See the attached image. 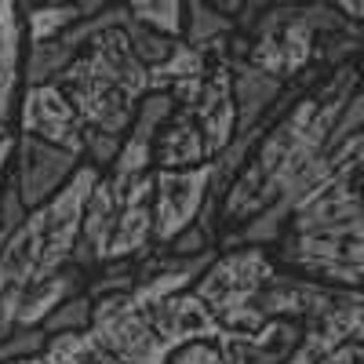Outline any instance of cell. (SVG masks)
Returning <instances> with one entry per match:
<instances>
[{"label":"cell","instance_id":"2e32d148","mask_svg":"<svg viewBox=\"0 0 364 364\" xmlns=\"http://www.w3.org/2000/svg\"><path fill=\"white\" fill-rule=\"evenodd\" d=\"M87 11H91V4H18L26 44H44V41L63 37Z\"/></svg>","mask_w":364,"mask_h":364},{"label":"cell","instance_id":"7c38bea8","mask_svg":"<svg viewBox=\"0 0 364 364\" xmlns=\"http://www.w3.org/2000/svg\"><path fill=\"white\" fill-rule=\"evenodd\" d=\"M226 66H230V91H233V106H237V132H248L277 109V102L284 99L288 87L277 77L255 70L240 55L230 58Z\"/></svg>","mask_w":364,"mask_h":364},{"label":"cell","instance_id":"cb8c5ba5","mask_svg":"<svg viewBox=\"0 0 364 364\" xmlns=\"http://www.w3.org/2000/svg\"><path fill=\"white\" fill-rule=\"evenodd\" d=\"M15 139V135H11ZM11 139L0 142V190H4V178H8V161H11Z\"/></svg>","mask_w":364,"mask_h":364},{"label":"cell","instance_id":"7a4b0ae2","mask_svg":"<svg viewBox=\"0 0 364 364\" xmlns=\"http://www.w3.org/2000/svg\"><path fill=\"white\" fill-rule=\"evenodd\" d=\"M87 336L124 364H168L171 353L193 343L219 346L226 328L208 314L193 291L139 299L132 291L91 299Z\"/></svg>","mask_w":364,"mask_h":364},{"label":"cell","instance_id":"44dd1931","mask_svg":"<svg viewBox=\"0 0 364 364\" xmlns=\"http://www.w3.org/2000/svg\"><path fill=\"white\" fill-rule=\"evenodd\" d=\"M128 11V8H124ZM124 37H128V44H132V51H135V58L146 66V70H154V66H161L164 58L171 55V48L178 44V41H168V37H161V33H149V29H142V26H135L132 18L124 22Z\"/></svg>","mask_w":364,"mask_h":364},{"label":"cell","instance_id":"6da1fadb","mask_svg":"<svg viewBox=\"0 0 364 364\" xmlns=\"http://www.w3.org/2000/svg\"><path fill=\"white\" fill-rule=\"evenodd\" d=\"M360 95V66L346 63L317 80L288 84L284 99L269 113L266 132L237 168L215 211V237H230L266 208L281 204L310 164L324 154L331 128L339 124L350 99Z\"/></svg>","mask_w":364,"mask_h":364},{"label":"cell","instance_id":"ba28073f","mask_svg":"<svg viewBox=\"0 0 364 364\" xmlns=\"http://www.w3.org/2000/svg\"><path fill=\"white\" fill-rule=\"evenodd\" d=\"M77 168H80V157L66 154V149H58V146L26 139V135H15L11 139L8 182L15 186V193H18V200H22L26 211L48 204L73 178Z\"/></svg>","mask_w":364,"mask_h":364},{"label":"cell","instance_id":"7402d4cb","mask_svg":"<svg viewBox=\"0 0 364 364\" xmlns=\"http://www.w3.org/2000/svg\"><path fill=\"white\" fill-rule=\"evenodd\" d=\"M48 346V336L41 328H15L11 336L0 343V364H15V360H29L41 357Z\"/></svg>","mask_w":364,"mask_h":364},{"label":"cell","instance_id":"5b68a950","mask_svg":"<svg viewBox=\"0 0 364 364\" xmlns=\"http://www.w3.org/2000/svg\"><path fill=\"white\" fill-rule=\"evenodd\" d=\"M273 269H277V262L266 248H248V245L219 248L190 291L226 331H255L262 328L255 302L266 281L273 277Z\"/></svg>","mask_w":364,"mask_h":364},{"label":"cell","instance_id":"277c9868","mask_svg":"<svg viewBox=\"0 0 364 364\" xmlns=\"http://www.w3.org/2000/svg\"><path fill=\"white\" fill-rule=\"evenodd\" d=\"M124 22L91 37L80 48V55L63 70V77L55 80V87L63 91L73 113L80 117L84 132H99L113 139H124L135 106L149 91L146 66L135 58L124 37Z\"/></svg>","mask_w":364,"mask_h":364},{"label":"cell","instance_id":"d6986e66","mask_svg":"<svg viewBox=\"0 0 364 364\" xmlns=\"http://www.w3.org/2000/svg\"><path fill=\"white\" fill-rule=\"evenodd\" d=\"M128 18L149 33H161L168 41H182V22H186V4L175 0H142V4H124Z\"/></svg>","mask_w":364,"mask_h":364},{"label":"cell","instance_id":"9c48e42d","mask_svg":"<svg viewBox=\"0 0 364 364\" xmlns=\"http://www.w3.org/2000/svg\"><path fill=\"white\" fill-rule=\"evenodd\" d=\"M15 135L58 146L73 157H80V149H84V124L55 84L22 87L18 113H15Z\"/></svg>","mask_w":364,"mask_h":364},{"label":"cell","instance_id":"3957f363","mask_svg":"<svg viewBox=\"0 0 364 364\" xmlns=\"http://www.w3.org/2000/svg\"><path fill=\"white\" fill-rule=\"evenodd\" d=\"M95 178V168L80 164L48 204L26 211L18 223H0V343L15 331L18 299L73 262L80 211Z\"/></svg>","mask_w":364,"mask_h":364},{"label":"cell","instance_id":"5bb4252c","mask_svg":"<svg viewBox=\"0 0 364 364\" xmlns=\"http://www.w3.org/2000/svg\"><path fill=\"white\" fill-rule=\"evenodd\" d=\"M87 291V273L80 266H63L58 273H51V277H44L41 284H33L15 306V328H41L44 317L51 310H58L66 299Z\"/></svg>","mask_w":364,"mask_h":364},{"label":"cell","instance_id":"ffe728a7","mask_svg":"<svg viewBox=\"0 0 364 364\" xmlns=\"http://www.w3.org/2000/svg\"><path fill=\"white\" fill-rule=\"evenodd\" d=\"M91 324V295L80 291L73 299H66L58 310H51L41 324V331L48 339H58V336H77V331H87Z\"/></svg>","mask_w":364,"mask_h":364},{"label":"cell","instance_id":"8992f818","mask_svg":"<svg viewBox=\"0 0 364 364\" xmlns=\"http://www.w3.org/2000/svg\"><path fill=\"white\" fill-rule=\"evenodd\" d=\"M281 269L324 288L360 291L364 281V233H295L284 230L266 248Z\"/></svg>","mask_w":364,"mask_h":364},{"label":"cell","instance_id":"ac0fdd59","mask_svg":"<svg viewBox=\"0 0 364 364\" xmlns=\"http://www.w3.org/2000/svg\"><path fill=\"white\" fill-rule=\"evenodd\" d=\"M41 364H124V360H117L109 350H102L87 331H77V336L48 339Z\"/></svg>","mask_w":364,"mask_h":364},{"label":"cell","instance_id":"30bf717a","mask_svg":"<svg viewBox=\"0 0 364 364\" xmlns=\"http://www.w3.org/2000/svg\"><path fill=\"white\" fill-rule=\"evenodd\" d=\"M302 346V328L288 321H266L255 331H226L215 346L226 364H291Z\"/></svg>","mask_w":364,"mask_h":364},{"label":"cell","instance_id":"603a6c76","mask_svg":"<svg viewBox=\"0 0 364 364\" xmlns=\"http://www.w3.org/2000/svg\"><path fill=\"white\" fill-rule=\"evenodd\" d=\"M168 364H226V360H223V353L211 346V343H193V346H182L178 353H171ZM291 364H317V357L306 346H299V353L291 357Z\"/></svg>","mask_w":364,"mask_h":364},{"label":"cell","instance_id":"52a82bcc","mask_svg":"<svg viewBox=\"0 0 364 364\" xmlns=\"http://www.w3.org/2000/svg\"><path fill=\"white\" fill-rule=\"evenodd\" d=\"M211 186V164L186 171H149V208H154V248H168L178 233L200 223Z\"/></svg>","mask_w":364,"mask_h":364},{"label":"cell","instance_id":"e0dca14e","mask_svg":"<svg viewBox=\"0 0 364 364\" xmlns=\"http://www.w3.org/2000/svg\"><path fill=\"white\" fill-rule=\"evenodd\" d=\"M208 58L200 55V51H193L190 44H175L171 48V55L164 58L161 66H154V70H146V80H149V91H171V87H178V84H186V80H197V77H204L208 73Z\"/></svg>","mask_w":364,"mask_h":364},{"label":"cell","instance_id":"9a60e30c","mask_svg":"<svg viewBox=\"0 0 364 364\" xmlns=\"http://www.w3.org/2000/svg\"><path fill=\"white\" fill-rule=\"evenodd\" d=\"M237 41V22L230 15H223L211 4H186V22H182V44H190L193 51H200L208 63H226Z\"/></svg>","mask_w":364,"mask_h":364},{"label":"cell","instance_id":"d4e9b609","mask_svg":"<svg viewBox=\"0 0 364 364\" xmlns=\"http://www.w3.org/2000/svg\"><path fill=\"white\" fill-rule=\"evenodd\" d=\"M15 364H41V357H29V360H15Z\"/></svg>","mask_w":364,"mask_h":364},{"label":"cell","instance_id":"4fadbf2b","mask_svg":"<svg viewBox=\"0 0 364 364\" xmlns=\"http://www.w3.org/2000/svg\"><path fill=\"white\" fill-rule=\"evenodd\" d=\"M204 164H211V154L197 124L182 109H171L168 124L154 139V171H186V168H204Z\"/></svg>","mask_w":364,"mask_h":364},{"label":"cell","instance_id":"8fae6325","mask_svg":"<svg viewBox=\"0 0 364 364\" xmlns=\"http://www.w3.org/2000/svg\"><path fill=\"white\" fill-rule=\"evenodd\" d=\"M22 58L26 33L15 0H0V142L15 135V113L22 99Z\"/></svg>","mask_w":364,"mask_h":364}]
</instances>
